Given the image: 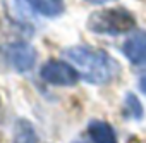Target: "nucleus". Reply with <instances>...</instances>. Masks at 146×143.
Here are the masks:
<instances>
[{
    "mask_svg": "<svg viewBox=\"0 0 146 143\" xmlns=\"http://www.w3.org/2000/svg\"><path fill=\"white\" fill-rule=\"evenodd\" d=\"M5 55L17 73H28L36 62V50L26 41H14L5 47Z\"/></svg>",
    "mask_w": 146,
    "mask_h": 143,
    "instance_id": "4",
    "label": "nucleus"
},
{
    "mask_svg": "<svg viewBox=\"0 0 146 143\" xmlns=\"http://www.w3.org/2000/svg\"><path fill=\"white\" fill-rule=\"evenodd\" d=\"M137 86H139V92L143 95H146V71L139 76V81H137Z\"/></svg>",
    "mask_w": 146,
    "mask_h": 143,
    "instance_id": "10",
    "label": "nucleus"
},
{
    "mask_svg": "<svg viewBox=\"0 0 146 143\" xmlns=\"http://www.w3.org/2000/svg\"><path fill=\"white\" fill-rule=\"evenodd\" d=\"M38 136L33 124L28 119H17L14 124V136L12 143H36Z\"/></svg>",
    "mask_w": 146,
    "mask_h": 143,
    "instance_id": "8",
    "label": "nucleus"
},
{
    "mask_svg": "<svg viewBox=\"0 0 146 143\" xmlns=\"http://www.w3.org/2000/svg\"><path fill=\"white\" fill-rule=\"evenodd\" d=\"M124 109L129 114V117H132L134 121H143V117H144V107H143L141 100L136 97V93L127 92L124 95Z\"/></svg>",
    "mask_w": 146,
    "mask_h": 143,
    "instance_id": "9",
    "label": "nucleus"
},
{
    "mask_svg": "<svg viewBox=\"0 0 146 143\" xmlns=\"http://www.w3.org/2000/svg\"><path fill=\"white\" fill-rule=\"evenodd\" d=\"M122 53L134 65L146 64V31L136 29L122 45Z\"/></svg>",
    "mask_w": 146,
    "mask_h": 143,
    "instance_id": "5",
    "label": "nucleus"
},
{
    "mask_svg": "<svg viewBox=\"0 0 146 143\" xmlns=\"http://www.w3.org/2000/svg\"><path fill=\"white\" fill-rule=\"evenodd\" d=\"M40 76L45 83L55 85V86H74L81 80L79 71L74 65L57 59H50L41 65Z\"/></svg>",
    "mask_w": 146,
    "mask_h": 143,
    "instance_id": "3",
    "label": "nucleus"
},
{
    "mask_svg": "<svg viewBox=\"0 0 146 143\" xmlns=\"http://www.w3.org/2000/svg\"><path fill=\"white\" fill-rule=\"evenodd\" d=\"M86 28L95 35H107V36L127 35L132 29H136V17L125 7L100 9L90 14Z\"/></svg>",
    "mask_w": 146,
    "mask_h": 143,
    "instance_id": "2",
    "label": "nucleus"
},
{
    "mask_svg": "<svg viewBox=\"0 0 146 143\" xmlns=\"http://www.w3.org/2000/svg\"><path fill=\"white\" fill-rule=\"evenodd\" d=\"M88 134L93 143H117V134L113 128L100 119H93L88 124Z\"/></svg>",
    "mask_w": 146,
    "mask_h": 143,
    "instance_id": "6",
    "label": "nucleus"
},
{
    "mask_svg": "<svg viewBox=\"0 0 146 143\" xmlns=\"http://www.w3.org/2000/svg\"><path fill=\"white\" fill-rule=\"evenodd\" d=\"M84 2H88V4H93V5H102V4H107V2H110V0H84Z\"/></svg>",
    "mask_w": 146,
    "mask_h": 143,
    "instance_id": "11",
    "label": "nucleus"
},
{
    "mask_svg": "<svg viewBox=\"0 0 146 143\" xmlns=\"http://www.w3.org/2000/svg\"><path fill=\"white\" fill-rule=\"evenodd\" d=\"M0 140H2V136H0Z\"/></svg>",
    "mask_w": 146,
    "mask_h": 143,
    "instance_id": "12",
    "label": "nucleus"
},
{
    "mask_svg": "<svg viewBox=\"0 0 146 143\" xmlns=\"http://www.w3.org/2000/svg\"><path fill=\"white\" fill-rule=\"evenodd\" d=\"M62 53L90 85H108L120 74V64L102 48L74 45L65 48Z\"/></svg>",
    "mask_w": 146,
    "mask_h": 143,
    "instance_id": "1",
    "label": "nucleus"
},
{
    "mask_svg": "<svg viewBox=\"0 0 146 143\" xmlns=\"http://www.w3.org/2000/svg\"><path fill=\"white\" fill-rule=\"evenodd\" d=\"M29 7L45 17H58L65 11L64 0H28Z\"/></svg>",
    "mask_w": 146,
    "mask_h": 143,
    "instance_id": "7",
    "label": "nucleus"
}]
</instances>
